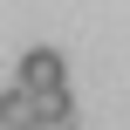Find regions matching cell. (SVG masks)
I'll use <instances>...</instances> for the list:
<instances>
[{"instance_id":"6da1fadb","label":"cell","mask_w":130,"mask_h":130,"mask_svg":"<svg viewBox=\"0 0 130 130\" xmlns=\"http://www.w3.org/2000/svg\"><path fill=\"white\" fill-rule=\"evenodd\" d=\"M21 89H27V96L69 89V62H62L55 48H27V55H21Z\"/></svg>"},{"instance_id":"7a4b0ae2","label":"cell","mask_w":130,"mask_h":130,"mask_svg":"<svg viewBox=\"0 0 130 130\" xmlns=\"http://www.w3.org/2000/svg\"><path fill=\"white\" fill-rule=\"evenodd\" d=\"M0 130H34V96H27L21 82L0 89Z\"/></svg>"},{"instance_id":"3957f363","label":"cell","mask_w":130,"mask_h":130,"mask_svg":"<svg viewBox=\"0 0 130 130\" xmlns=\"http://www.w3.org/2000/svg\"><path fill=\"white\" fill-rule=\"evenodd\" d=\"M55 130H82V123H55Z\"/></svg>"}]
</instances>
